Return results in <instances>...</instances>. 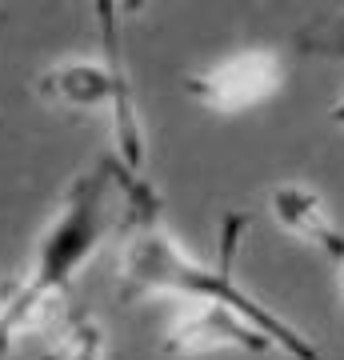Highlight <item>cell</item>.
I'll return each instance as SVG.
<instances>
[{
  "instance_id": "obj_1",
  "label": "cell",
  "mask_w": 344,
  "mask_h": 360,
  "mask_svg": "<svg viewBox=\"0 0 344 360\" xmlns=\"http://www.w3.org/2000/svg\"><path fill=\"white\" fill-rule=\"evenodd\" d=\"M248 217H229L224 229V248H220V264H204L192 252L180 248L177 236L165 229L136 232L128 248L120 252V288L125 296H177V300H208V304H224L236 309L244 321H253L260 333L276 345L288 360H320V348L308 340L296 324L260 304L236 276H232V257L241 245V232Z\"/></svg>"
},
{
  "instance_id": "obj_2",
  "label": "cell",
  "mask_w": 344,
  "mask_h": 360,
  "mask_svg": "<svg viewBox=\"0 0 344 360\" xmlns=\"http://www.w3.org/2000/svg\"><path fill=\"white\" fill-rule=\"evenodd\" d=\"M116 229H120V200H116L113 168L80 176L64 193L49 229L40 232L32 269L20 284L40 300L64 304V292L72 288V281L84 272V264L101 252V245Z\"/></svg>"
},
{
  "instance_id": "obj_3",
  "label": "cell",
  "mask_w": 344,
  "mask_h": 360,
  "mask_svg": "<svg viewBox=\"0 0 344 360\" xmlns=\"http://www.w3.org/2000/svg\"><path fill=\"white\" fill-rule=\"evenodd\" d=\"M40 96L52 108L64 112H104L113 124L116 153L125 160L128 172H141L144 165V129L132 101V84H128V68L116 52V32L113 16H104V52L96 56H64L49 65L37 80Z\"/></svg>"
},
{
  "instance_id": "obj_4",
  "label": "cell",
  "mask_w": 344,
  "mask_h": 360,
  "mask_svg": "<svg viewBox=\"0 0 344 360\" xmlns=\"http://www.w3.org/2000/svg\"><path fill=\"white\" fill-rule=\"evenodd\" d=\"M288 80V65L276 49L248 44L189 80L192 101L212 116H244L268 104Z\"/></svg>"
},
{
  "instance_id": "obj_5",
  "label": "cell",
  "mask_w": 344,
  "mask_h": 360,
  "mask_svg": "<svg viewBox=\"0 0 344 360\" xmlns=\"http://www.w3.org/2000/svg\"><path fill=\"white\" fill-rule=\"evenodd\" d=\"M184 309L177 312V321L165 336L168 356H212V352H276V345L268 340L253 321H244L236 309L224 304H208V300H180Z\"/></svg>"
},
{
  "instance_id": "obj_6",
  "label": "cell",
  "mask_w": 344,
  "mask_h": 360,
  "mask_svg": "<svg viewBox=\"0 0 344 360\" xmlns=\"http://www.w3.org/2000/svg\"><path fill=\"white\" fill-rule=\"evenodd\" d=\"M268 217L281 232H288L293 240H300L317 257H324L332 269L344 260V232L312 184H300V180L272 184L268 188Z\"/></svg>"
},
{
  "instance_id": "obj_7",
  "label": "cell",
  "mask_w": 344,
  "mask_h": 360,
  "mask_svg": "<svg viewBox=\"0 0 344 360\" xmlns=\"http://www.w3.org/2000/svg\"><path fill=\"white\" fill-rule=\"evenodd\" d=\"M64 316V304H52V300H40L16 284L8 296H0V360L8 356L25 336H49Z\"/></svg>"
},
{
  "instance_id": "obj_8",
  "label": "cell",
  "mask_w": 344,
  "mask_h": 360,
  "mask_svg": "<svg viewBox=\"0 0 344 360\" xmlns=\"http://www.w3.org/2000/svg\"><path fill=\"white\" fill-rule=\"evenodd\" d=\"M108 356V333L92 316H72L49 333V360H104Z\"/></svg>"
},
{
  "instance_id": "obj_9",
  "label": "cell",
  "mask_w": 344,
  "mask_h": 360,
  "mask_svg": "<svg viewBox=\"0 0 344 360\" xmlns=\"http://www.w3.org/2000/svg\"><path fill=\"white\" fill-rule=\"evenodd\" d=\"M312 52H324V56L344 60V16L332 20V25H324L320 32H312ZM332 120L344 129V92H340V101L332 104Z\"/></svg>"
},
{
  "instance_id": "obj_10",
  "label": "cell",
  "mask_w": 344,
  "mask_h": 360,
  "mask_svg": "<svg viewBox=\"0 0 344 360\" xmlns=\"http://www.w3.org/2000/svg\"><path fill=\"white\" fill-rule=\"evenodd\" d=\"M336 288H340V300H344V260L336 264Z\"/></svg>"
}]
</instances>
